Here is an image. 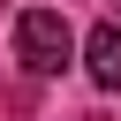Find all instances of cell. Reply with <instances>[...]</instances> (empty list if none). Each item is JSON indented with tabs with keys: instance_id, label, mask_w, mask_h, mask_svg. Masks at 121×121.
I'll list each match as a JSON object with an SVG mask.
<instances>
[{
	"instance_id": "2",
	"label": "cell",
	"mask_w": 121,
	"mask_h": 121,
	"mask_svg": "<svg viewBox=\"0 0 121 121\" xmlns=\"http://www.w3.org/2000/svg\"><path fill=\"white\" fill-rule=\"evenodd\" d=\"M83 76H91L98 91H121V30H113V23H98V30L83 38Z\"/></svg>"
},
{
	"instance_id": "1",
	"label": "cell",
	"mask_w": 121,
	"mask_h": 121,
	"mask_svg": "<svg viewBox=\"0 0 121 121\" xmlns=\"http://www.w3.org/2000/svg\"><path fill=\"white\" fill-rule=\"evenodd\" d=\"M15 60H23L30 76H60V68L76 60L68 15H60V8H23V15H15Z\"/></svg>"
}]
</instances>
